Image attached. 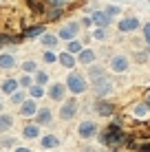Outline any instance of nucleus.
<instances>
[{
  "label": "nucleus",
  "mask_w": 150,
  "mask_h": 152,
  "mask_svg": "<svg viewBox=\"0 0 150 152\" xmlns=\"http://www.w3.org/2000/svg\"><path fill=\"white\" fill-rule=\"evenodd\" d=\"M97 134H100L102 145H106V148H117V145H121V143H128L126 132H124L119 126H110L104 132H97Z\"/></svg>",
  "instance_id": "obj_1"
},
{
  "label": "nucleus",
  "mask_w": 150,
  "mask_h": 152,
  "mask_svg": "<svg viewBox=\"0 0 150 152\" xmlns=\"http://www.w3.org/2000/svg\"><path fill=\"white\" fill-rule=\"evenodd\" d=\"M66 91H71L73 95H82V93L89 88V82H86V77L82 75V73L77 71H71L69 75H66V82H64Z\"/></svg>",
  "instance_id": "obj_2"
},
{
  "label": "nucleus",
  "mask_w": 150,
  "mask_h": 152,
  "mask_svg": "<svg viewBox=\"0 0 150 152\" xmlns=\"http://www.w3.org/2000/svg\"><path fill=\"white\" fill-rule=\"evenodd\" d=\"M75 115H77V99L75 97L64 99V104H62V108H60V119L69 121V119H73Z\"/></svg>",
  "instance_id": "obj_3"
},
{
  "label": "nucleus",
  "mask_w": 150,
  "mask_h": 152,
  "mask_svg": "<svg viewBox=\"0 0 150 152\" xmlns=\"http://www.w3.org/2000/svg\"><path fill=\"white\" fill-rule=\"evenodd\" d=\"M97 132H100V128H97V124L91 121V119L82 121L80 128H77V134H80L82 139H93V137H97Z\"/></svg>",
  "instance_id": "obj_4"
},
{
  "label": "nucleus",
  "mask_w": 150,
  "mask_h": 152,
  "mask_svg": "<svg viewBox=\"0 0 150 152\" xmlns=\"http://www.w3.org/2000/svg\"><path fill=\"white\" fill-rule=\"evenodd\" d=\"M93 108H95V113L100 115V117H110V115H115V106H113L106 97H97V102H95Z\"/></svg>",
  "instance_id": "obj_5"
},
{
  "label": "nucleus",
  "mask_w": 150,
  "mask_h": 152,
  "mask_svg": "<svg viewBox=\"0 0 150 152\" xmlns=\"http://www.w3.org/2000/svg\"><path fill=\"white\" fill-rule=\"evenodd\" d=\"M93 91H95L97 97H106V95H110V93H113V84H110V80L104 75L102 80L93 82Z\"/></svg>",
  "instance_id": "obj_6"
},
{
  "label": "nucleus",
  "mask_w": 150,
  "mask_h": 152,
  "mask_svg": "<svg viewBox=\"0 0 150 152\" xmlns=\"http://www.w3.org/2000/svg\"><path fill=\"white\" fill-rule=\"evenodd\" d=\"M77 33H80V24H77V22H69V24H64V27L60 29L58 38H62V40H73V38H77Z\"/></svg>",
  "instance_id": "obj_7"
},
{
  "label": "nucleus",
  "mask_w": 150,
  "mask_h": 152,
  "mask_svg": "<svg viewBox=\"0 0 150 152\" xmlns=\"http://www.w3.org/2000/svg\"><path fill=\"white\" fill-rule=\"evenodd\" d=\"M117 29H119L121 33H130V31L139 29V20H137V18H132V15H128V18H121V20H119V24H117Z\"/></svg>",
  "instance_id": "obj_8"
},
{
  "label": "nucleus",
  "mask_w": 150,
  "mask_h": 152,
  "mask_svg": "<svg viewBox=\"0 0 150 152\" xmlns=\"http://www.w3.org/2000/svg\"><path fill=\"white\" fill-rule=\"evenodd\" d=\"M35 113H38L35 99H24V102L20 104V115H22V117H35Z\"/></svg>",
  "instance_id": "obj_9"
},
{
  "label": "nucleus",
  "mask_w": 150,
  "mask_h": 152,
  "mask_svg": "<svg viewBox=\"0 0 150 152\" xmlns=\"http://www.w3.org/2000/svg\"><path fill=\"white\" fill-rule=\"evenodd\" d=\"M89 18H91V24H97L100 29H104V27L110 24V15H106L104 11H93Z\"/></svg>",
  "instance_id": "obj_10"
},
{
  "label": "nucleus",
  "mask_w": 150,
  "mask_h": 152,
  "mask_svg": "<svg viewBox=\"0 0 150 152\" xmlns=\"http://www.w3.org/2000/svg\"><path fill=\"white\" fill-rule=\"evenodd\" d=\"M110 69L115 73H126L128 71V57L126 55H115L110 60Z\"/></svg>",
  "instance_id": "obj_11"
},
{
  "label": "nucleus",
  "mask_w": 150,
  "mask_h": 152,
  "mask_svg": "<svg viewBox=\"0 0 150 152\" xmlns=\"http://www.w3.org/2000/svg\"><path fill=\"white\" fill-rule=\"evenodd\" d=\"M58 40H60V38H58V35H53V33H42L40 44H42L46 51H55V49H58V44H60Z\"/></svg>",
  "instance_id": "obj_12"
},
{
  "label": "nucleus",
  "mask_w": 150,
  "mask_h": 152,
  "mask_svg": "<svg viewBox=\"0 0 150 152\" xmlns=\"http://www.w3.org/2000/svg\"><path fill=\"white\" fill-rule=\"evenodd\" d=\"M64 93H66L64 84H51V88H49V97L53 102H64Z\"/></svg>",
  "instance_id": "obj_13"
},
{
  "label": "nucleus",
  "mask_w": 150,
  "mask_h": 152,
  "mask_svg": "<svg viewBox=\"0 0 150 152\" xmlns=\"http://www.w3.org/2000/svg\"><path fill=\"white\" fill-rule=\"evenodd\" d=\"M104 75H106L104 66L95 64V62H93V64H89V75H86V77H91V84H93V82H97V80H102Z\"/></svg>",
  "instance_id": "obj_14"
},
{
  "label": "nucleus",
  "mask_w": 150,
  "mask_h": 152,
  "mask_svg": "<svg viewBox=\"0 0 150 152\" xmlns=\"http://www.w3.org/2000/svg\"><path fill=\"white\" fill-rule=\"evenodd\" d=\"M58 62L62 66H66V69H75V64H77V57L73 53H69V51H64V53H60L58 55Z\"/></svg>",
  "instance_id": "obj_15"
},
{
  "label": "nucleus",
  "mask_w": 150,
  "mask_h": 152,
  "mask_svg": "<svg viewBox=\"0 0 150 152\" xmlns=\"http://www.w3.org/2000/svg\"><path fill=\"white\" fill-rule=\"evenodd\" d=\"M51 119H53V113H51L49 108H40V110L35 113V124H38V126L51 124Z\"/></svg>",
  "instance_id": "obj_16"
},
{
  "label": "nucleus",
  "mask_w": 150,
  "mask_h": 152,
  "mask_svg": "<svg viewBox=\"0 0 150 152\" xmlns=\"http://www.w3.org/2000/svg\"><path fill=\"white\" fill-rule=\"evenodd\" d=\"M130 113H132V117H137V119H146L150 115V108L146 106V102H139L130 108Z\"/></svg>",
  "instance_id": "obj_17"
},
{
  "label": "nucleus",
  "mask_w": 150,
  "mask_h": 152,
  "mask_svg": "<svg viewBox=\"0 0 150 152\" xmlns=\"http://www.w3.org/2000/svg\"><path fill=\"white\" fill-rule=\"evenodd\" d=\"M77 57V62H80V64H93V62H95V51H91V49H82L80 53L75 55Z\"/></svg>",
  "instance_id": "obj_18"
},
{
  "label": "nucleus",
  "mask_w": 150,
  "mask_h": 152,
  "mask_svg": "<svg viewBox=\"0 0 150 152\" xmlns=\"http://www.w3.org/2000/svg\"><path fill=\"white\" fill-rule=\"evenodd\" d=\"M18 80L15 77H7V80L2 82V86H0V91H2V95H11L13 91H18Z\"/></svg>",
  "instance_id": "obj_19"
},
{
  "label": "nucleus",
  "mask_w": 150,
  "mask_h": 152,
  "mask_svg": "<svg viewBox=\"0 0 150 152\" xmlns=\"http://www.w3.org/2000/svg\"><path fill=\"white\" fill-rule=\"evenodd\" d=\"M22 137L24 139H38L40 137V126L38 124H27L22 128Z\"/></svg>",
  "instance_id": "obj_20"
},
{
  "label": "nucleus",
  "mask_w": 150,
  "mask_h": 152,
  "mask_svg": "<svg viewBox=\"0 0 150 152\" xmlns=\"http://www.w3.org/2000/svg\"><path fill=\"white\" fill-rule=\"evenodd\" d=\"M40 145H42L44 150H53V148H58V145H60V139L55 137V134H46V137L40 139Z\"/></svg>",
  "instance_id": "obj_21"
},
{
  "label": "nucleus",
  "mask_w": 150,
  "mask_h": 152,
  "mask_svg": "<svg viewBox=\"0 0 150 152\" xmlns=\"http://www.w3.org/2000/svg\"><path fill=\"white\" fill-rule=\"evenodd\" d=\"M13 66H15V57H13V55H9V53H2V55H0V69L9 71V69H13Z\"/></svg>",
  "instance_id": "obj_22"
},
{
  "label": "nucleus",
  "mask_w": 150,
  "mask_h": 152,
  "mask_svg": "<svg viewBox=\"0 0 150 152\" xmlns=\"http://www.w3.org/2000/svg\"><path fill=\"white\" fill-rule=\"evenodd\" d=\"M29 95H31V99H42L44 97V88L38 86V84H31L29 86Z\"/></svg>",
  "instance_id": "obj_23"
},
{
  "label": "nucleus",
  "mask_w": 150,
  "mask_h": 152,
  "mask_svg": "<svg viewBox=\"0 0 150 152\" xmlns=\"http://www.w3.org/2000/svg\"><path fill=\"white\" fill-rule=\"evenodd\" d=\"M11 126H13V119L9 117V115H0V132L11 130Z\"/></svg>",
  "instance_id": "obj_24"
},
{
  "label": "nucleus",
  "mask_w": 150,
  "mask_h": 152,
  "mask_svg": "<svg viewBox=\"0 0 150 152\" xmlns=\"http://www.w3.org/2000/svg\"><path fill=\"white\" fill-rule=\"evenodd\" d=\"M44 33V24H38V27H31L24 31V38H38V35Z\"/></svg>",
  "instance_id": "obj_25"
},
{
  "label": "nucleus",
  "mask_w": 150,
  "mask_h": 152,
  "mask_svg": "<svg viewBox=\"0 0 150 152\" xmlns=\"http://www.w3.org/2000/svg\"><path fill=\"white\" fill-rule=\"evenodd\" d=\"M82 49H84V46H82V44H80V42H77L75 38H73V40H69V46H66V51H69V53L77 55V53H80Z\"/></svg>",
  "instance_id": "obj_26"
},
{
  "label": "nucleus",
  "mask_w": 150,
  "mask_h": 152,
  "mask_svg": "<svg viewBox=\"0 0 150 152\" xmlns=\"http://www.w3.org/2000/svg\"><path fill=\"white\" fill-rule=\"evenodd\" d=\"M35 84H38V86H44V84H49V73L38 71V73H35Z\"/></svg>",
  "instance_id": "obj_27"
},
{
  "label": "nucleus",
  "mask_w": 150,
  "mask_h": 152,
  "mask_svg": "<svg viewBox=\"0 0 150 152\" xmlns=\"http://www.w3.org/2000/svg\"><path fill=\"white\" fill-rule=\"evenodd\" d=\"M22 71H24V73H33V71H38V62L27 60V62L22 64Z\"/></svg>",
  "instance_id": "obj_28"
},
{
  "label": "nucleus",
  "mask_w": 150,
  "mask_h": 152,
  "mask_svg": "<svg viewBox=\"0 0 150 152\" xmlns=\"http://www.w3.org/2000/svg\"><path fill=\"white\" fill-rule=\"evenodd\" d=\"M15 145V137H2L0 139V148H13Z\"/></svg>",
  "instance_id": "obj_29"
},
{
  "label": "nucleus",
  "mask_w": 150,
  "mask_h": 152,
  "mask_svg": "<svg viewBox=\"0 0 150 152\" xmlns=\"http://www.w3.org/2000/svg\"><path fill=\"white\" fill-rule=\"evenodd\" d=\"M31 84H33V77H31L29 73H27V75H22V77L18 80V86H24V88H29Z\"/></svg>",
  "instance_id": "obj_30"
},
{
  "label": "nucleus",
  "mask_w": 150,
  "mask_h": 152,
  "mask_svg": "<svg viewBox=\"0 0 150 152\" xmlns=\"http://www.w3.org/2000/svg\"><path fill=\"white\" fill-rule=\"evenodd\" d=\"M11 102H13V104H22V102H24V93H22V91H13V93H11Z\"/></svg>",
  "instance_id": "obj_31"
},
{
  "label": "nucleus",
  "mask_w": 150,
  "mask_h": 152,
  "mask_svg": "<svg viewBox=\"0 0 150 152\" xmlns=\"http://www.w3.org/2000/svg\"><path fill=\"white\" fill-rule=\"evenodd\" d=\"M44 2H46V4H51V7H58V9H62L66 2H69V0H44Z\"/></svg>",
  "instance_id": "obj_32"
},
{
  "label": "nucleus",
  "mask_w": 150,
  "mask_h": 152,
  "mask_svg": "<svg viewBox=\"0 0 150 152\" xmlns=\"http://www.w3.org/2000/svg\"><path fill=\"white\" fill-rule=\"evenodd\" d=\"M60 15H62V9H58V7L49 9V20H58Z\"/></svg>",
  "instance_id": "obj_33"
},
{
  "label": "nucleus",
  "mask_w": 150,
  "mask_h": 152,
  "mask_svg": "<svg viewBox=\"0 0 150 152\" xmlns=\"http://www.w3.org/2000/svg\"><path fill=\"white\" fill-rule=\"evenodd\" d=\"M55 60H58V55H55L53 51H46V53H44V62H46V64H53Z\"/></svg>",
  "instance_id": "obj_34"
},
{
  "label": "nucleus",
  "mask_w": 150,
  "mask_h": 152,
  "mask_svg": "<svg viewBox=\"0 0 150 152\" xmlns=\"http://www.w3.org/2000/svg\"><path fill=\"white\" fill-rule=\"evenodd\" d=\"M143 42L150 46V22H146L143 24Z\"/></svg>",
  "instance_id": "obj_35"
},
{
  "label": "nucleus",
  "mask_w": 150,
  "mask_h": 152,
  "mask_svg": "<svg viewBox=\"0 0 150 152\" xmlns=\"http://www.w3.org/2000/svg\"><path fill=\"white\" fill-rule=\"evenodd\" d=\"M119 11H121L119 7H106V11H104V13H106V15H110V18H113V15H117Z\"/></svg>",
  "instance_id": "obj_36"
},
{
  "label": "nucleus",
  "mask_w": 150,
  "mask_h": 152,
  "mask_svg": "<svg viewBox=\"0 0 150 152\" xmlns=\"http://www.w3.org/2000/svg\"><path fill=\"white\" fill-rule=\"evenodd\" d=\"M93 38H95V40H104V38H106V31H104V29L93 31Z\"/></svg>",
  "instance_id": "obj_37"
},
{
  "label": "nucleus",
  "mask_w": 150,
  "mask_h": 152,
  "mask_svg": "<svg viewBox=\"0 0 150 152\" xmlns=\"http://www.w3.org/2000/svg\"><path fill=\"white\" fill-rule=\"evenodd\" d=\"M15 38H11V35H0V44H13Z\"/></svg>",
  "instance_id": "obj_38"
},
{
  "label": "nucleus",
  "mask_w": 150,
  "mask_h": 152,
  "mask_svg": "<svg viewBox=\"0 0 150 152\" xmlns=\"http://www.w3.org/2000/svg\"><path fill=\"white\" fill-rule=\"evenodd\" d=\"M148 60V51H143V53H137V62H146Z\"/></svg>",
  "instance_id": "obj_39"
},
{
  "label": "nucleus",
  "mask_w": 150,
  "mask_h": 152,
  "mask_svg": "<svg viewBox=\"0 0 150 152\" xmlns=\"http://www.w3.org/2000/svg\"><path fill=\"white\" fill-rule=\"evenodd\" d=\"M143 102H146V106H148V108H150V91H148V93H146V99H143Z\"/></svg>",
  "instance_id": "obj_40"
},
{
  "label": "nucleus",
  "mask_w": 150,
  "mask_h": 152,
  "mask_svg": "<svg viewBox=\"0 0 150 152\" xmlns=\"http://www.w3.org/2000/svg\"><path fill=\"white\" fill-rule=\"evenodd\" d=\"M13 152H31V150H29V148H15Z\"/></svg>",
  "instance_id": "obj_41"
},
{
  "label": "nucleus",
  "mask_w": 150,
  "mask_h": 152,
  "mask_svg": "<svg viewBox=\"0 0 150 152\" xmlns=\"http://www.w3.org/2000/svg\"><path fill=\"white\" fill-rule=\"evenodd\" d=\"M2 106H4V102H2V95H0V110H2Z\"/></svg>",
  "instance_id": "obj_42"
},
{
  "label": "nucleus",
  "mask_w": 150,
  "mask_h": 152,
  "mask_svg": "<svg viewBox=\"0 0 150 152\" xmlns=\"http://www.w3.org/2000/svg\"><path fill=\"white\" fill-rule=\"evenodd\" d=\"M148 60H150V46H148Z\"/></svg>",
  "instance_id": "obj_43"
},
{
  "label": "nucleus",
  "mask_w": 150,
  "mask_h": 152,
  "mask_svg": "<svg viewBox=\"0 0 150 152\" xmlns=\"http://www.w3.org/2000/svg\"><path fill=\"white\" fill-rule=\"evenodd\" d=\"M49 152H51V150H49Z\"/></svg>",
  "instance_id": "obj_44"
}]
</instances>
